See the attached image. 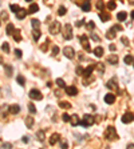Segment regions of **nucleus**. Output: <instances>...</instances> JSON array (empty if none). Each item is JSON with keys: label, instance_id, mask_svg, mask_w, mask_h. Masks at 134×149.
I'll list each match as a JSON object with an SVG mask.
<instances>
[{"label": "nucleus", "instance_id": "obj_1", "mask_svg": "<svg viewBox=\"0 0 134 149\" xmlns=\"http://www.w3.org/2000/svg\"><path fill=\"white\" fill-rule=\"evenodd\" d=\"M105 137H106L107 140H117V133H115V128L114 127H107L106 132H105Z\"/></svg>", "mask_w": 134, "mask_h": 149}, {"label": "nucleus", "instance_id": "obj_2", "mask_svg": "<svg viewBox=\"0 0 134 149\" xmlns=\"http://www.w3.org/2000/svg\"><path fill=\"white\" fill-rule=\"evenodd\" d=\"M94 124V118H92L91 115H85L83 116V120H80V124L79 125H82V127L87 128V127H91V125Z\"/></svg>", "mask_w": 134, "mask_h": 149}, {"label": "nucleus", "instance_id": "obj_3", "mask_svg": "<svg viewBox=\"0 0 134 149\" xmlns=\"http://www.w3.org/2000/svg\"><path fill=\"white\" fill-rule=\"evenodd\" d=\"M28 96H30L32 100H38V101H40L43 99V94L40 93V91H38V89H31L30 93H28Z\"/></svg>", "mask_w": 134, "mask_h": 149}, {"label": "nucleus", "instance_id": "obj_4", "mask_svg": "<svg viewBox=\"0 0 134 149\" xmlns=\"http://www.w3.org/2000/svg\"><path fill=\"white\" fill-rule=\"evenodd\" d=\"M63 37L66 40H71L73 39V28L70 24H66L65 25V31H63Z\"/></svg>", "mask_w": 134, "mask_h": 149}, {"label": "nucleus", "instance_id": "obj_5", "mask_svg": "<svg viewBox=\"0 0 134 149\" xmlns=\"http://www.w3.org/2000/svg\"><path fill=\"white\" fill-rule=\"evenodd\" d=\"M79 40L80 43H82V47L86 49V51H90V45H89V37L86 36V35H82V36H79Z\"/></svg>", "mask_w": 134, "mask_h": 149}, {"label": "nucleus", "instance_id": "obj_6", "mask_svg": "<svg viewBox=\"0 0 134 149\" xmlns=\"http://www.w3.org/2000/svg\"><path fill=\"white\" fill-rule=\"evenodd\" d=\"M59 29H60L59 21H54L51 24V27H50V32H51V35H56L58 32H59Z\"/></svg>", "mask_w": 134, "mask_h": 149}, {"label": "nucleus", "instance_id": "obj_7", "mask_svg": "<svg viewBox=\"0 0 134 149\" xmlns=\"http://www.w3.org/2000/svg\"><path fill=\"white\" fill-rule=\"evenodd\" d=\"M63 55H65L67 59H73L75 56V53H74V49L71 48V47H65V49H63Z\"/></svg>", "mask_w": 134, "mask_h": 149}, {"label": "nucleus", "instance_id": "obj_8", "mask_svg": "<svg viewBox=\"0 0 134 149\" xmlns=\"http://www.w3.org/2000/svg\"><path fill=\"white\" fill-rule=\"evenodd\" d=\"M133 120H134V115L130 113V112H127V113H125V115L122 116V123H125V124H129Z\"/></svg>", "mask_w": 134, "mask_h": 149}, {"label": "nucleus", "instance_id": "obj_9", "mask_svg": "<svg viewBox=\"0 0 134 149\" xmlns=\"http://www.w3.org/2000/svg\"><path fill=\"white\" fill-rule=\"evenodd\" d=\"M66 93L68 96H77L78 94V89L75 87H66Z\"/></svg>", "mask_w": 134, "mask_h": 149}, {"label": "nucleus", "instance_id": "obj_10", "mask_svg": "<svg viewBox=\"0 0 134 149\" xmlns=\"http://www.w3.org/2000/svg\"><path fill=\"white\" fill-rule=\"evenodd\" d=\"M114 101H115V96L113 93H107L106 96H105V103L106 104H113Z\"/></svg>", "mask_w": 134, "mask_h": 149}, {"label": "nucleus", "instance_id": "obj_11", "mask_svg": "<svg viewBox=\"0 0 134 149\" xmlns=\"http://www.w3.org/2000/svg\"><path fill=\"white\" fill-rule=\"evenodd\" d=\"M70 123H71L73 127H77V125H79V124H80V118H79V116H78V115H73V116H71V120H70Z\"/></svg>", "mask_w": 134, "mask_h": 149}, {"label": "nucleus", "instance_id": "obj_12", "mask_svg": "<svg viewBox=\"0 0 134 149\" xmlns=\"http://www.w3.org/2000/svg\"><path fill=\"white\" fill-rule=\"evenodd\" d=\"M107 63H109V64H111V65L118 64V56H117V55H111V56H109V57H107Z\"/></svg>", "mask_w": 134, "mask_h": 149}, {"label": "nucleus", "instance_id": "obj_13", "mask_svg": "<svg viewBox=\"0 0 134 149\" xmlns=\"http://www.w3.org/2000/svg\"><path fill=\"white\" fill-rule=\"evenodd\" d=\"M26 15H27V9H23V8H20V9L16 12V17H17V19H19V20L24 19V17H26Z\"/></svg>", "mask_w": 134, "mask_h": 149}, {"label": "nucleus", "instance_id": "obj_14", "mask_svg": "<svg viewBox=\"0 0 134 149\" xmlns=\"http://www.w3.org/2000/svg\"><path fill=\"white\" fill-rule=\"evenodd\" d=\"M39 11V5L36 3H32L30 7H28V13H35V12H38Z\"/></svg>", "mask_w": 134, "mask_h": 149}, {"label": "nucleus", "instance_id": "obj_15", "mask_svg": "<svg viewBox=\"0 0 134 149\" xmlns=\"http://www.w3.org/2000/svg\"><path fill=\"white\" fill-rule=\"evenodd\" d=\"M106 37L109 39V40H113V39H115V29L111 27L109 29V31L106 32Z\"/></svg>", "mask_w": 134, "mask_h": 149}, {"label": "nucleus", "instance_id": "obj_16", "mask_svg": "<svg viewBox=\"0 0 134 149\" xmlns=\"http://www.w3.org/2000/svg\"><path fill=\"white\" fill-rule=\"evenodd\" d=\"M9 112L12 113V115H16V113H19V112H20V106L17 105V104L11 105V106H9Z\"/></svg>", "mask_w": 134, "mask_h": 149}, {"label": "nucleus", "instance_id": "obj_17", "mask_svg": "<svg viewBox=\"0 0 134 149\" xmlns=\"http://www.w3.org/2000/svg\"><path fill=\"white\" fill-rule=\"evenodd\" d=\"M26 125H27L28 129H31L34 127V117L32 116H27V118H26Z\"/></svg>", "mask_w": 134, "mask_h": 149}, {"label": "nucleus", "instance_id": "obj_18", "mask_svg": "<svg viewBox=\"0 0 134 149\" xmlns=\"http://www.w3.org/2000/svg\"><path fill=\"white\" fill-rule=\"evenodd\" d=\"M59 134H58V133H54V134H52L51 136V139H50V145H55L56 144V142H58V140H59Z\"/></svg>", "mask_w": 134, "mask_h": 149}, {"label": "nucleus", "instance_id": "obj_19", "mask_svg": "<svg viewBox=\"0 0 134 149\" xmlns=\"http://www.w3.org/2000/svg\"><path fill=\"white\" fill-rule=\"evenodd\" d=\"M94 55L97 57H102L103 56V48L102 47H97V48L94 49Z\"/></svg>", "mask_w": 134, "mask_h": 149}, {"label": "nucleus", "instance_id": "obj_20", "mask_svg": "<svg viewBox=\"0 0 134 149\" xmlns=\"http://www.w3.org/2000/svg\"><path fill=\"white\" fill-rule=\"evenodd\" d=\"M92 71H94V67L92 65H89L86 69H85V72H83V76H86V77H89L91 73H92Z\"/></svg>", "mask_w": 134, "mask_h": 149}, {"label": "nucleus", "instance_id": "obj_21", "mask_svg": "<svg viewBox=\"0 0 134 149\" xmlns=\"http://www.w3.org/2000/svg\"><path fill=\"white\" fill-rule=\"evenodd\" d=\"M36 139H38L40 142L44 141V132H43V130H38V132H36Z\"/></svg>", "mask_w": 134, "mask_h": 149}, {"label": "nucleus", "instance_id": "obj_22", "mask_svg": "<svg viewBox=\"0 0 134 149\" xmlns=\"http://www.w3.org/2000/svg\"><path fill=\"white\" fill-rule=\"evenodd\" d=\"M99 17H101L102 21H109V20H110V15L106 13V12H101V13H99Z\"/></svg>", "mask_w": 134, "mask_h": 149}, {"label": "nucleus", "instance_id": "obj_23", "mask_svg": "<svg viewBox=\"0 0 134 149\" xmlns=\"http://www.w3.org/2000/svg\"><path fill=\"white\" fill-rule=\"evenodd\" d=\"M123 61H125L126 64H133V63H134V57H133L131 55H126L125 59H123Z\"/></svg>", "mask_w": 134, "mask_h": 149}, {"label": "nucleus", "instance_id": "obj_24", "mask_svg": "<svg viewBox=\"0 0 134 149\" xmlns=\"http://www.w3.org/2000/svg\"><path fill=\"white\" fill-rule=\"evenodd\" d=\"M126 17H127V13H126V12H119V13L117 15V19H118L119 21H125Z\"/></svg>", "mask_w": 134, "mask_h": 149}, {"label": "nucleus", "instance_id": "obj_25", "mask_svg": "<svg viewBox=\"0 0 134 149\" xmlns=\"http://www.w3.org/2000/svg\"><path fill=\"white\" fill-rule=\"evenodd\" d=\"M5 32H7V35H12L15 32V28H14V24H8L7 28H5Z\"/></svg>", "mask_w": 134, "mask_h": 149}, {"label": "nucleus", "instance_id": "obj_26", "mask_svg": "<svg viewBox=\"0 0 134 149\" xmlns=\"http://www.w3.org/2000/svg\"><path fill=\"white\" fill-rule=\"evenodd\" d=\"M66 12H67L66 7H65V5H60L59 9H58V15H59V16H65V15H66Z\"/></svg>", "mask_w": 134, "mask_h": 149}, {"label": "nucleus", "instance_id": "obj_27", "mask_svg": "<svg viewBox=\"0 0 134 149\" xmlns=\"http://www.w3.org/2000/svg\"><path fill=\"white\" fill-rule=\"evenodd\" d=\"M82 9L85 11V12H89V11H90V2H89V0H86V2L82 4Z\"/></svg>", "mask_w": 134, "mask_h": 149}, {"label": "nucleus", "instance_id": "obj_28", "mask_svg": "<svg viewBox=\"0 0 134 149\" xmlns=\"http://www.w3.org/2000/svg\"><path fill=\"white\" fill-rule=\"evenodd\" d=\"M31 24H32V28H34V29H38V28L40 27V21H39L38 19H32V20H31Z\"/></svg>", "mask_w": 134, "mask_h": 149}, {"label": "nucleus", "instance_id": "obj_29", "mask_svg": "<svg viewBox=\"0 0 134 149\" xmlns=\"http://www.w3.org/2000/svg\"><path fill=\"white\" fill-rule=\"evenodd\" d=\"M32 35H34V40H35V41H38V40H39V37H40V35H42V33H40L39 28H38V29H34Z\"/></svg>", "mask_w": 134, "mask_h": 149}, {"label": "nucleus", "instance_id": "obj_30", "mask_svg": "<svg viewBox=\"0 0 134 149\" xmlns=\"http://www.w3.org/2000/svg\"><path fill=\"white\" fill-rule=\"evenodd\" d=\"M56 85L59 87V88H66V83H65V80L63 79H56Z\"/></svg>", "mask_w": 134, "mask_h": 149}, {"label": "nucleus", "instance_id": "obj_31", "mask_svg": "<svg viewBox=\"0 0 134 149\" xmlns=\"http://www.w3.org/2000/svg\"><path fill=\"white\" fill-rule=\"evenodd\" d=\"M107 88H110V89H117V83H115V80H109Z\"/></svg>", "mask_w": 134, "mask_h": 149}, {"label": "nucleus", "instance_id": "obj_32", "mask_svg": "<svg viewBox=\"0 0 134 149\" xmlns=\"http://www.w3.org/2000/svg\"><path fill=\"white\" fill-rule=\"evenodd\" d=\"M16 80H17V83H19V84H20L22 87L26 84V79H24V77H23L22 75H19V76H17V77H16Z\"/></svg>", "mask_w": 134, "mask_h": 149}, {"label": "nucleus", "instance_id": "obj_33", "mask_svg": "<svg viewBox=\"0 0 134 149\" xmlns=\"http://www.w3.org/2000/svg\"><path fill=\"white\" fill-rule=\"evenodd\" d=\"M59 106H60V108H63V109H67V108H71V104L67 103V101H62V103L59 104Z\"/></svg>", "mask_w": 134, "mask_h": 149}, {"label": "nucleus", "instance_id": "obj_34", "mask_svg": "<svg viewBox=\"0 0 134 149\" xmlns=\"http://www.w3.org/2000/svg\"><path fill=\"white\" fill-rule=\"evenodd\" d=\"M12 35H14V39H15L16 41H20V40H22V36H20V32H19V31H17V29H15V32H14Z\"/></svg>", "mask_w": 134, "mask_h": 149}, {"label": "nucleus", "instance_id": "obj_35", "mask_svg": "<svg viewBox=\"0 0 134 149\" xmlns=\"http://www.w3.org/2000/svg\"><path fill=\"white\" fill-rule=\"evenodd\" d=\"M62 120L65 123H68L70 120H71V116H70L68 113H63V115H62Z\"/></svg>", "mask_w": 134, "mask_h": 149}, {"label": "nucleus", "instance_id": "obj_36", "mask_svg": "<svg viewBox=\"0 0 134 149\" xmlns=\"http://www.w3.org/2000/svg\"><path fill=\"white\" fill-rule=\"evenodd\" d=\"M9 9L12 11V12H15V13H16L17 11L20 9V7H19V5H17V4H11V5H9Z\"/></svg>", "mask_w": 134, "mask_h": 149}, {"label": "nucleus", "instance_id": "obj_37", "mask_svg": "<svg viewBox=\"0 0 134 149\" xmlns=\"http://www.w3.org/2000/svg\"><path fill=\"white\" fill-rule=\"evenodd\" d=\"M115 7H117V4H115L114 0H110V2L107 3V8L109 9H115Z\"/></svg>", "mask_w": 134, "mask_h": 149}, {"label": "nucleus", "instance_id": "obj_38", "mask_svg": "<svg viewBox=\"0 0 134 149\" xmlns=\"http://www.w3.org/2000/svg\"><path fill=\"white\" fill-rule=\"evenodd\" d=\"M28 111H30V112L32 113V115H34V113H36V108H35V105H34L32 103L28 104Z\"/></svg>", "mask_w": 134, "mask_h": 149}, {"label": "nucleus", "instance_id": "obj_39", "mask_svg": "<svg viewBox=\"0 0 134 149\" xmlns=\"http://www.w3.org/2000/svg\"><path fill=\"white\" fill-rule=\"evenodd\" d=\"M97 8L99 9V11H102V9L105 8V4H103L102 0H98V2H97Z\"/></svg>", "mask_w": 134, "mask_h": 149}, {"label": "nucleus", "instance_id": "obj_40", "mask_svg": "<svg viewBox=\"0 0 134 149\" xmlns=\"http://www.w3.org/2000/svg\"><path fill=\"white\" fill-rule=\"evenodd\" d=\"M2 51L7 53V52L9 51V45H8L7 43H3V44H2Z\"/></svg>", "mask_w": 134, "mask_h": 149}, {"label": "nucleus", "instance_id": "obj_41", "mask_svg": "<svg viewBox=\"0 0 134 149\" xmlns=\"http://www.w3.org/2000/svg\"><path fill=\"white\" fill-rule=\"evenodd\" d=\"M75 72H77V75H83V72H85V69L82 68V67H77V69H75Z\"/></svg>", "mask_w": 134, "mask_h": 149}, {"label": "nucleus", "instance_id": "obj_42", "mask_svg": "<svg viewBox=\"0 0 134 149\" xmlns=\"http://www.w3.org/2000/svg\"><path fill=\"white\" fill-rule=\"evenodd\" d=\"M85 24V19H80V20H77V23H75V25L77 27H82Z\"/></svg>", "mask_w": 134, "mask_h": 149}, {"label": "nucleus", "instance_id": "obj_43", "mask_svg": "<svg viewBox=\"0 0 134 149\" xmlns=\"http://www.w3.org/2000/svg\"><path fill=\"white\" fill-rule=\"evenodd\" d=\"M58 53H59V47H54V48H52V55H54V56H56L58 55Z\"/></svg>", "mask_w": 134, "mask_h": 149}, {"label": "nucleus", "instance_id": "obj_44", "mask_svg": "<svg viewBox=\"0 0 134 149\" xmlns=\"http://www.w3.org/2000/svg\"><path fill=\"white\" fill-rule=\"evenodd\" d=\"M5 72H7V76H12V68H11V67H5Z\"/></svg>", "mask_w": 134, "mask_h": 149}, {"label": "nucleus", "instance_id": "obj_45", "mask_svg": "<svg viewBox=\"0 0 134 149\" xmlns=\"http://www.w3.org/2000/svg\"><path fill=\"white\" fill-rule=\"evenodd\" d=\"M113 28L115 29V31H123V28H122L119 24H115V25H113Z\"/></svg>", "mask_w": 134, "mask_h": 149}, {"label": "nucleus", "instance_id": "obj_46", "mask_svg": "<svg viewBox=\"0 0 134 149\" xmlns=\"http://www.w3.org/2000/svg\"><path fill=\"white\" fill-rule=\"evenodd\" d=\"M121 41H122V44H125L126 47L129 45V40H127L126 37H122V39H121Z\"/></svg>", "mask_w": 134, "mask_h": 149}, {"label": "nucleus", "instance_id": "obj_47", "mask_svg": "<svg viewBox=\"0 0 134 149\" xmlns=\"http://www.w3.org/2000/svg\"><path fill=\"white\" fill-rule=\"evenodd\" d=\"M94 27H95V24H94L92 21H89V23H87V28H89V29H92Z\"/></svg>", "mask_w": 134, "mask_h": 149}, {"label": "nucleus", "instance_id": "obj_48", "mask_svg": "<svg viewBox=\"0 0 134 149\" xmlns=\"http://www.w3.org/2000/svg\"><path fill=\"white\" fill-rule=\"evenodd\" d=\"M15 55H16V57H22V51L20 49H15Z\"/></svg>", "mask_w": 134, "mask_h": 149}, {"label": "nucleus", "instance_id": "obj_49", "mask_svg": "<svg viewBox=\"0 0 134 149\" xmlns=\"http://www.w3.org/2000/svg\"><path fill=\"white\" fill-rule=\"evenodd\" d=\"M2 146H3V148H11L12 145H11L9 142H3V144H2Z\"/></svg>", "mask_w": 134, "mask_h": 149}, {"label": "nucleus", "instance_id": "obj_50", "mask_svg": "<svg viewBox=\"0 0 134 149\" xmlns=\"http://www.w3.org/2000/svg\"><path fill=\"white\" fill-rule=\"evenodd\" d=\"M22 141H23V142H28V141H30V137H28V136H24V137L22 139Z\"/></svg>", "mask_w": 134, "mask_h": 149}, {"label": "nucleus", "instance_id": "obj_51", "mask_svg": "<svg viewBox=\"0 0 134 149\" xmlns=\"http://www.w3.org/2000/svg\"><path fill=\"white\" fill-rule=\"evenodd\" d=\"M91 37H92V39H94L95 41H99V37H98V36H97V35H94V33H91Z\"/></svg>", "mask_w": 134, "mask_h": 149}, {"label": "nucleus", "instance_id": "obj_52", "mask_svg": "<svg viewBox=\"0 0 134 149\" xmlns=\"http://www.w3.org/2000/svg\"><path fill=\"white\" fill-rule=\"evenodd\" d=\"M98 69H99L101 72H103V71H105V67H103L102 64H98Z\"/></svg>", "mask_w": 134, "mask_h": 149}, {"label": "nucleus", "instance_id": "obj_53", "mask_svg": "<svg viewBox=\"0 0 134 149\" xmlns=\"http://www.w3.org/2000/svg\"><path fill=\"white\" fill-rule=\"evenodd\" d=\"M109 48H110V51H115V49H117V47H115L114 44H110V47H109Z\"/></svg>", "mask_w": 134, "mask_h": 149}, {"label": "nucleus", "instance_id": "obj_54", "mask_svg": "<svg viewBox=\"0 0 134 149\" xmlns=\"http://www.w3.org/2000/svg\"><path fill=\"white\" fill-rule=\"evenodd\" d=\"M60 146H62L63 149H66V148H67V142H62V145H60Z\"/></svg>", "mask_w": 134, "mask_h": 149}, {"label": "nucleus", "instance_id": "obj_55", "mask_svg": "<svg viewBox=\"0 0 134 149\" xmlns=\"http://www.w3.org/2000/svg\"><path fill=\"white\" fill-rule=\"evenodd\" d=\"M127 149H134V144H129L127 145Z\"/></svg>", "mask_w": 134, "mask_h": 149}, {"label": "nucleus", "instance_id": "obj_56", "mask_svg": "<svg viewBox=\"0 0 134 149\" xmlns=\"http://www.w3.org/2000/svg\"><path fill=\"white\" fill-rule=\"evenodd\" d=\"M2 19L4 20V19H7V15H5L4 12H2Z\"/></svg>", "mask_w": 134, "mask_h": 149}, {"label": "nucleus", "instance_id": "obj_57", "mask_svg": "<svg viewBox=\"0 0 134 149\" xmlns=\"http://www.w3.org/2000/svg\"><path fill=\"white\" fill-rule=\"evenodd\" d=\"M130 16H131V19L134 20V11H133V12H131V15H130Z\"/></svg>", "mask_w": 134, "mask_h": 149}, {"label": "nucleus", "instance_id": "obj_58", "mask_svg": "<svg viewBox=\"0 0 134 149\" xmlns=\"http://www.w3.org/2000/svg\"><path fill=\"white\" fill-rule=\"evenodd\" d=\"M26 2H32V0H26Z\"/></svg>", "mask_w": 134, "mask_h": 149}]
</instances>
